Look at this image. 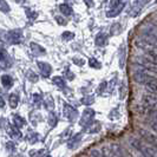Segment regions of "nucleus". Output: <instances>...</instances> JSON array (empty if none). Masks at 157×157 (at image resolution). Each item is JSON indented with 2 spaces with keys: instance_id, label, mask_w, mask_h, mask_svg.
<instances>
[{
  "instance_id": "obj_1",
  "label": "nucleus",
  "mask_w": 157,
  "mask_h": 157,
  "mask_svg": "<svg viewBox=\"0 0 157 157\" xmlns=\"http://www.w3.org/2000/svg\"><path fill=\"white\" fill-rule=\"evenodd\" d=\"M137 63L141 65L142 67L147 69L148 71H152V72H157V63L154 60H151L149 57H137Z\"/></svg>"
},
{
  "instance_id": "obj_2",
  "label": "nucleus",
  "mask_w": 157,
  "mask_h": 157,
  "mask_svg": "<svg viewBox=\"0 0 157 157\" xmlns=\"http://www.w3.org/2000/svg\"><path fill=\"white\" fill-rule=\"evenodd\" d=\"M148 2H149V0H135L132 5H131V7H130V16L132 18L137 17Z\"/></svg>"
},
{
  "instance_id": "obj_3",
  "label": "nucleus",
  "mask_w": 157,
  "mask_h": 157,
  "mask_svg": "<svg viewBox=\"0 0 157 157\" xmlns=\"http://www.w3.org/2000/svg\"><path fill=\"white\" fill-rule=\"evenodd\" d=\"M143 33H144V39H147L150 43L157 44V26L150 25L144 29Z\"/></svg>"
},
{
  "instance_id": "obj_4",
  "label": "nucleus",
  "mask_w": 157,
  "mask_h": 157,
  "mask_svg": "<svg viewBox=\"0 0 157 157\" xmlns=\"http://www.w3.org/2000/svg\"><path fill=\"white\" fill-rule=\"evenodd\" d=\"M140 135H141V137L147 142L148 144H150V145L154 147V148H157V136H155L154 134H150L149 131L143 130V129L140 130Z\"/></svg>"
},
{
  "instance_id": "obj_5",
  "label": "nucleus",
  "mask_w": 157,
  "mask_h": 157,
  "mask_svg": "<svg viewBox=\"0 0 157 157\" xmlns=\"http://www.w3.org/2000/svg\"><path fill=\"white\" fill-rule=\"evenodd\" d=\"M154 77H151L149 76L148 73H145L144 71H136L134 75V79L137 82V83H140V84H147L148 82H149L150 79H152Z\"/></svg>"
},
{
  "instance_id": "obj_6",
  "label": "nucleus",
  "mask_w": 157,
  "mask_h": 157,
  "mask_svg": "<svg viewBox=\"0 0 157 157\" xmlns=\"http://www.w3.org/2000/svg\"><path fill=\"white\" fill-rule=\"evenodd\" d=\"M6 38H7V41L12 43V44H18L20 43L21 40V32L19 30H12V31H8L7 34H6Z\"/></svg>"
},
{
  "instance_id": "obj_7",
  "label": "nucleus",
  "mask_w": 157,
  "mask_h": 157,
  "mask_svg": "<svg viewBox=\"0 0 157 157\" xmlns=\"http://www.w3.org/2000/svg\"><path fill=\"white\" fill-rule=\"evenodd\" d=\"M124 6H125V2L123 1L122 4H119L117 7L115 8H111V11H109L108 13H106V16L109 17V18H115V17H117L122 11H123V8H124Z\"/></svg>"
},
{
  "instance_id": "obj_8",
  "label": "nucleus",
  "mask_w": 157,
  "mask_h": 157,
  "mask_svg": "<svg viewBox=\"0 0 157 157\" xmlns=\"http://www.w3.org/2000/svg\"><path fill=\"white\" fill-rule=\"evenodd\" d=\"M145 89L154 94H157V79L152 78L145 84Z\"/></svg>"
},
{
  "instance_id": "obj_9",
  "label": "nucleus",
  "mask_w": 157,
  "mask_h": 157,
  "mask_svg": "<svg viewBox=\"0 0 157 157\" xmlns=\"http://www.w3.org/2000/svg\"><path fill=\"white\" fill-rule=\"evenodd\" d=\"M59 10H60V12H62L65 17L71 16V14H72V12H73V11H72V8H71L67 4H62V5L59 6Z\"/></svg>"
},
{
  "instance_id": "obj_10",
  "label": "nucleus",
  "mask_w": 157,
  "mask_h": 157,
  "mask_svg": "<svg viewBox=\"0 0 157 157\" xmlns=\"http://www.w3.org/2000/svg\"><path fill=\"white\" fill-rule=\"evenodd\" d=\"M96 44L99 45V46H102V45H104V44H106V36H105L104 33L97 34V37H96Z\"/></svg>"
},
{
  "instance_id": "obj_11",
  "label": "nucleus",
  "mask_w": 157,
  "mask_h": 157,
  "mask_svg": "<svg viewBox=\"0 0 157 157\" xmlns=\"http://www.w3.org/2000/svg\"><path fill=\"white\" fill-rule=\"evenodd\" d=\"M26 16L27 18L30 19V20H34V19H37V17H38V13L36 12V11H33L32 8H26Z\"/></svg>"
},
{
  "instance_id": "obj_12",
  "label": "nucleus",
  "mask_w": 157,
  "mask_h": 157,
  "mask_svg": "<svg viewBox=\"0 0 157 157\" xmlns=\"http://www.w3.org/2000/svg\"><path fill=\"white\" fill-rule=\"evenodd\" d=\"M38 65H39L40 70L43 71V73H44L45 76H48V75H50V72H51L50 65H47V64H45V63H39Z\"/></svg>"
},
{
  "instance_id": "obj_13",
  "label": "nucleus",
  "mask_w": 157,
  "mask_h": 157,
  "mask_svg": "<svg viewBox=\"0 0 157 157\" xmlns=\"http://www.w3.org/2000/svg\"><path fill=\"white\" fill-rule=\"evenodd\" d=\"M31 47H32V50H33V52H34V53H45V50H44V48H41L39 45L34 44V43H32L31 44Z\"/></svg>"
},
{
  "instance_id": "obj_14",
  "label": "nucleus",
  "mask_w": 157,
  "mask_h": 157,
  "mask_svg": "<svg viewBox=\"0 0 157 157\" xmlns=\"http://www.w3.org/2000/svg\"><path fill=\"white\" fill-rule=\"evenodd\" d=\"M0 8H1V11H2L4 13H6V12L10 11V6L6 4L5 0H0Z\"/></svg>"
},
{
  "instance_id": "obj_15",
  "label": "nucleus",
  "mask_w": 157,
  "mask_h": 157,
  "mask_svg": "<svg viewBox=\"0 0 157 157\" xmlns=\"http://www.w3.org/2000/svg\"><path fill=\"white\" fill-rule=\"evenodd\" d=\"M2 84L5 86H11L12 85V78L10 76H4L2 77Z\"/></svg>"
},
{
  "instance_id": "obj_16",
  "label": "nucleus",
  "mask_w": 157,
  "mask_h": 157,
  "mask_svg": "<svg viewBox=\"0 0 157 157\" xmlns=\"http://www.w3.org/2000/svg\"><path fill=\"white\" fill-rule=\"evenodd\" d=\"M91 157H106L103 152L98 151V150H92L91 151Z\"/></svg>"
},
{
  "instance_id": "obj_17",
  "label": "nucleus",
  "mask_w": 157,
  "mask_h": 157,
  "mask_svg": "<svg viewBox=\"0 0 157 157\" xmlns=\"http://www.w3.org/2000/svg\"><path fill=\"white\" fill-rule=\"evenodd\" d=\"M75 37V34L72 33V32H69V31H66V32H64L63 33V38L64 39H66V40H70L72 39Z\"/></svg>"
},
{
  "instance_id": "obj_18",
  "label": "nucleus",
  "mask_w": 157,
  "mask_h": 157,
  "mask_svg": "<svg viewBox=\"0 0 157 157\" xmlns=\"http://www.w3.org/2000/svg\"><path fill=\"white\" fill-rule=\"evenodd\" d=\"M123 1L122 0H111L110 1V7L111 8H115V7H117L119 4H122Z\"/></svg>"
},
{
  "instance_id": "obj_19",
  "label": "nucleus",
  "mask_w": 157,
  "mask_h": 157,
  "mask_svg": "<svg viewBox=\"0 0 157 157\" xmlns=\"http://www.w3.org/2000/svg\"><path fill=\"white\" fill-rule=\"evenodd\" d=\"M56 21H57L58 24H60V25H66V20L63 19L62 17H59V16L56 17Z\"/></svg>"
},
{
  "instance_id": "obj_20",
  "label": "nucleus",
  "mask_w": 157,
  "mask_h": 157,
  "mask_svg": "<svg viewBox=\"0 0 157 157\" xmlns=\"http://www.w3.org/2000/svg\"><path fill=\"white\" fill-rule=\"evenodd\" d=\"M53 82H55L56 84H58V85H63V79L59 78V77H56V78L53 79Z\"/></svg>"
},
{
  "instance_id": "obj_21",
  "label": "nucleus",
  "mask_w": 157,
  "mask_h": 157,
  "mask_svg": "<svg viewBox=\"0 0 157 157\" xmlns=\"http://www.w3.org/2000/svg\"><path fill=\"white\" fill-rule=\"evenodd\" d=\"M90 65H91V66L96 65V67H99V63H97L96 59H90Z\"/></svg>"
},
{
  "instance_id": "obj_22",
  "label": "nucleus",
  "mask_w": 157,
  "mask_h": 157,
  "mask_svg": "<svg viewBox=\"0 0 157 157\" xmlns=\"http://www.w3.org/2000/svg\"><path fill=\"white\" fill-rule=\"evenodd\" d=\"M151 129L157 134V122H152V123H151Z\"/></svg>"
},
{
  "instance_id": "obj_23",
  "label": "nucleus",
  "mask_w": 157,
  "mask_h": 157,
  "mask_svg": "<svg viewBox=\"0 0 157 157\" xmlns=\"http://www.w3.org/2000/svg\"><path fill=\"white\" fill-rule=\"evenodd\" d=\"M85 2L87 4V6H92V5H94V2H91L90 0H85Z\"/></svg>"
},
{
  "instance_id": "obj_24",
  "label": "nucleus",
  "mask_w": 157,
  "mask_h": 157,
  "mask_svg": "<svg viewBox=\"0 0 157 157\" xmlns=\"http://www.w3.org/2000/svg\"><path fill=\"white\" fill-rule=\"evenodd\" d=\"M17 2H20V4H24L25 2V0H16Z\"/></svg>"
},
{
  "instance_id": "obj_25",
  "label": "nucleus",
  "mask_w": 157,
  "mask_h": 157,
  "mask_svg": "<svg viewBox=\"0 0 157 157\" xmlns=\"http://www.w3.org/2000/svg\"><path fill=\"white\" fill-rule=\"evenodd\" d=\"M66 1H70V0H66Z\"/></svg>"
},
{
  "instance_id": "obj_26",
  "label": "nucleus",
  "mask_w": 157,
  "mask_h": 157,
  "mask_svg": "<svg viewBox=\"0 0 157 157\" xmlns=\"http://www.w3.org/2000/svg\"><path fill=\"white\" fill-rule=\"evenodd\" d=\"M156 117H157V112H156Z\"/></svg>"
},
{
  "instance_id": "obj_27",
  "label": "nucleus",
  "mask_w": 157,
  "mask_h": 157,
  "mask_svg": "<svg viewBox=\"0 0 157 157\" xmlns=\"http://www.w3.org/2000/svg\"><path fill=\"white\" fill-rule=\"evenodd\" d=\"M156 4H157V0H156Z\"/></svg>"
}]
</instances>
